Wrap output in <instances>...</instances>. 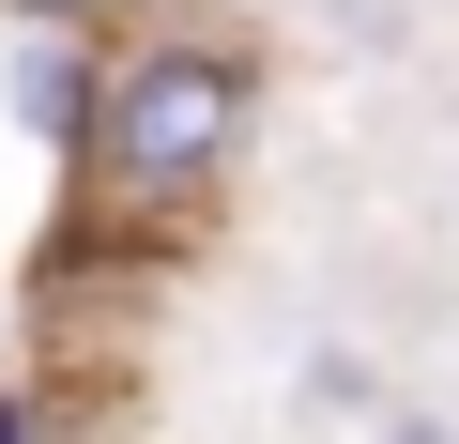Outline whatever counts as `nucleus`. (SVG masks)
<instances>
[{
  "label": "nucleus",
  "instance_id": "4",
  "mask_svg": "<svg viewBox=\"0 0 459 444\" xmlns=\"http://www.w3.org/2000/svg\"><path fill=\"white\" fill-rule=\"evenodd\" d=\"M368 444H459V414H368Z\"/></svg>",
  "mask_w": 459,
  "mask_h": 444
},
{
  "label": "nucleus",
  "instance_id": "3",
  "mask_svg": "<svg viewBox=\"0 0 459 444\" xmlns=\"http://www.w3.org/2000/svg\"><path fill=\"white\" fill-rule=\"evenodd\" d=\"M0 16H16V31H108L123 0H0Z\"/></svg>",
  "mask_w": 459,
  "mask_h": 444
},
{
  "label": "nucleus",
  "instance_id": "5",
  "mask_svg": "<svg viewBox=\"0 0 459 444\" xmlns=\"http://www.w3.org/2000/svg\"><path fill=\"white\" fill-rule=\"evenodd\" d=\"M0 444H47V414H31V398H0Z\"/></svg>",
  "mask_w": 459,
  "mask_h": 444
},
{
  "label": "nucleus",
  "instance_id": "1",
  "mask_svg": "<svg viewBox=\"0 0 459 444\" xmlns=\"http://www.w3.org/2000/svg\"><path fill=\"white\" fill-rule=\"evenodd\" d=\"M261 138V62L214 31H153L108 62V123H92V184L123 214H199Z\"/></svg>",
  "mask_w": 459,
  "mask_h": 444
},
{
  "label": "nucleus",
  "instance_id": "2",
  "mask_svg": "<svg viewBox=\"0 0 459 444\" xmlns=\"http://www.w3.org/2000/svg\"><path fill=\"white\" fill-rule=\"evenodd\" d=\"M108 62H123V47H92V31H16V47H0V123H16L31 153H77V169H92Z\"/></svg>",
  "mask_w": 459,
  "mask_h": 444
}]
</instances>
